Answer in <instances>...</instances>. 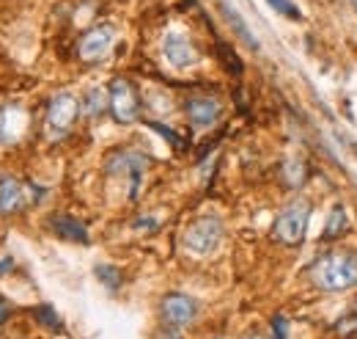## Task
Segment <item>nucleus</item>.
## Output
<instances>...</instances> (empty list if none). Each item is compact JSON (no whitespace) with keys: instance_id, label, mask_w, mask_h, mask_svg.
I'll use <instances>...</instances> for the list:
<instances>
[{"instance_id":"nucleus-8","label":"nucleus","mask_w":357,"mask_h":339,"mask_svg":"<svg viewBox=\"0 0 357 339\" xmlns=\"http://www.w3.org/2000/svg\"><path fill=\"white\" fill-rule=\"evenodd\" d=\"M163 55H165L168 64L176 66V69H187V66H192V64L198 61V52H195L192 41H190L184 33H178V30H171V33L163 39Z\"/></svg>"},{"instance_id":"nucleus-25","label":"nucleus","mask_w":357,"mask_h":339,"mask_svg":"<svg viewBox=\"0 0 357 339\" xmlns=\"http://www.w3.org/2000/svg\"><path fill=\"white\" fill-rule=\"evenodd\" d=\"M8 312H11V304H8L6 298H0V323L8 318Z\"/></svg>"},{"instance_id":"nucleus-24","label":"nucleus","mask_w":357,"mask_h":339,"mask_svg":"<svg viewBox=\"0 0 357 339\" xmlns=\"http://www.w3.org/2000/svg\"><path fill=\"white\" fill-rule=\"evenodd\" d=\"M11 268H14V260H11V257H3V260H0V276L8 273Z\"/></svg>"},{"instance_id":"nucleus-26","label":"nucleus","mask_w":357,"mask_h":339,"mask_svg":"<svg viewBox=\"0 0 357 339\" xmlns=\"http://www.w3.org/2000/svg\"><path fill=\"white\" fill-rule=\"evenodd\" d=\"M245 339H264V337H261V334H247Z\"/></svg>"},{"instance_id":"nucleus-21","label":"nucleus","mask_w":357,"mask_h":339,"mask_svg":"<svg viewBox=\"0 0 357 339\" xmlns=\"http://www.w3.org/2000/svg\"><path fill=\"white\" fill-rule=\"evenodd\" d=\"M289 337V320L283 315L272 318V339H286Z\"/></svg>"},{"instance_id":"nucleus-13","label":"nucleus","mask_w":357,"mask_h":339,"mask_svg":"<svg viewBox=\"0 0 357 339\" xmlns=\"http://www.w3.org/2000/svg\"><path fill=\"white\" fill-rule=\"evenodd\" d=\"M22 204H25L22 185H19L14 177H0V213H3V215L17 213Z\"/></svg>"},{"instance_id":"nucleus-18","label":"nucleus","mask_w":357,"mask_h":339,"mask_svg":"<svg viewBox=\"0 0 357 339\" xmlns=\"http://www.w3.org/2000/svg\"><path fill=\"white\" fill-rule=\"evenodd\" d=\"M217 47H220V58H223V64H225V66H228V72H231V75H236V77H239V75H242V69H245V66H242V61H239V58H236V52H234V50H231V47H225V44H223V41H220V44H217Z\"/></svg>"},{"instance_id":"nucleus-23","label":"nucleus","mask_w":357,"mask_h":339,"mask_svg":"<svg viewBox=\"0 0 357 339\" xmlns=\"http://www.w3.org/2000/svg\"><path fill=\"white\" fill-rule=\"evenodd\" d=\"M132 226H135L138 232H154V229H157V218H138Z\"/></svg>"},{"instance_id":"nucleus-14","label":"nucleus","mask_w":357,"mask_h":339,"mask_svg":"<svg viewBox=\"0 0 357 339\" xmlns=\"http://www.w3.org/2000/svg\"><path fill=\"white\" fill-rule=\"evenodd\" d=\"M347 210H344V204H336L333 210H330V215H327V224H325V232H322V240H336V238H341L344 232H347Z\"/></svg>"},{"instance_id":"nucleus-4","label":"nucleus","mask_w":357,"mask_h":339,"mask_svg":"<svg viewBox=\"0 0 357 339\" xmlns=\"http://www.w3.org/2000/svg\"><path fill=\"white\" fill-rule=\"evenodd\" d=\"M108 99H110V110H113L116 122L130 124V122L138 119V108H141V105H138V94H135V88H132L130 80L116 77V80L110 83Z\"/></svg>"},{"instance_id":"nucleus-6","label":"nucleus","mask_w":357,"mask_h":339,"mask_svg":"<svg viewBox=\"0 0 357 339\" xmlns=\"http://www.w3.org/2000/svg\"><path fill=\"white\" fill-rule=\"evenodd\" d=\"M195 315H198V304H195L190 296H184V293H171V296L163 298V320H165L168 326H174V329H187V326H192Z\"/></svg>"},{"instance_id":"nucleus-11","label":"nucleus","mask_w":357,"mask_h":339,"mask_svg":"<svg viewBox=\"0 0 357 339\" xmlns=\"http://www.w3.org/2000/svg\"><path fill=\"white\" fill-rule=\"evenodd\" d=\"M50 229L58 235V238H63V240H72V243H88V229H85V224L83 221H77V218H72V215H52L50 218Z\"/></svg>"},{"instance_id":"nucleus-10","label":"nucleus","mask_w":357,"mask_h":339,"mask_svg":"<svg viewBox=\"0 0 357 339\" xmlns=\"http://www.w3.org/2000/svg\"><path fill=\"white\" fill-rule=\"evenodd\" d=\"M220 113H223V105L214 97L201 94V97H190L187 99V116H190V122L195 127H212L220 119Z\"/></svg>"},{"instance_id":"nucleus-17","label":"nucleus","mask_w":357,"mask_h":339,"mask_svg":"<svg viewBox=\"0 0 357 339\" xmlns=\"http://www.w3.org/2000/svg\"><path fill=\"white\" fill-rule=\"evenodd\" d=\"M33 315H36V320L41 323V326H47V329H61V320H58V312L50 307V304H41V307H36L33 309Z\"/></svg>"},{"instance_id":"nucleus-22","label":"nucleus","mask_w":357,"mask_h":339,"mask_svg":"<svg viewBox=\"0 0 357 339\" xmlns=\"http://www.w3.org/2000/svg\"><path fill=\"white\" fill-rule=\"evenodd\" d=\"M286 171H289V182H292V188H297V185L305 180V174H303V163H297V160H292V163L286 166Z\"/></svg>"},{"instance_id":"nucleus-2","label":"nucleus","mask_w":357,"mask_h":339,"mask_svg":"<svg viewBox=\"0 0 357 339\" xmlns=\"http://www.w3.org/2000/svg\"><path fill=\"white\" fill-rule=\"evenodd\" d=\"M308 221H311V204L297 199L292 202L272 224V235L278 243L283 246H300L305 240V232H308Z\"/></svg>"},{"instance_id":"nucleus-3","label":"nucleus","mask_w":357,"mask_h":339,"mask_svg":"<svg viewBox=\"0 0 357 339\" xmlns=\"http://www.w3.org/2000/svg\"><path fill=\"white\" fill-rule=\"evenodd\" d=\"M223 240V221L214 215H203L198 221H192L184 232V249L192 257H206L212 254Z\"/></svg>"},{"instance_id":"nucleus-1","label":"nucleus","mask_w":357,"mask_h":339,"mask_svg":"<svg viewBox=\"0 0 357 339\" xmlns=\"http://www.w3.org/2000/svg\"><path fill=\"white\" fill-rule=\"evenodd\" d=\"M311 279L325 293H344L357 287V254L338 249L325 257H319L311 265Z\"/></svg>"},{"instance_id":"nucleus-12","label":"nucleus","mask_w":357,"mask_h":339,"mask_svg":"<svg viewBox=\"0 0 357 339\" xmlns=\"http://www.w3.org/2000/svg\"><path fill=\"white\" fill-rule=\"evenodd\" d=\"M220 11H223L225 22L234 28V33H236V36H239V39H242V41H245L250 50H256V52H258V50H261V41L253 36V30H250V25L245 22V17H242V14H239V11H236L231 3H220Z\"/></svg>"},{"instance_id":"nucleus-16","label":"nucleus","mask_w":357,"mask_h":339,"mask_svg":"<svg viewBox=\"0 0 357 339\" xmlns=\"http://www.w3.org/2000/svg\"><path fill=\"white\" fill-rule=\"evenodd\" d=\"M105 99H108V97H105L102 88H91L88 97H85V108H83L85 116H99V113L105 110Z\"/></svg>"},{"instance_id":"nucleus-27","label":"nucleus","mask_w":357,"mask_h":339,"mask_svg":"<svg viewBox=\"0 0 357 339\" xmlns=\"http://www.w3.org/2000/svg\"><path fill=\"white\" fill-rule=\"evenodd\" d=\"M355 3H357V0H355Z\"/></svg>"},{"instance_id":"nucleus-5","label":"nucleus","mask_w":357,"mask_h":339,"mask_svg":"<svg viewBox=\"0 0 357 339\" xmlns=\"http://www.w3.org/2000/svg\"><path fill=\"white\" fill-rule=\"evenodd\" d=\"M77 113H80L77 97L69 94V91H61V94L52 97V102H50V108H47V124H50V130L63 133V130H69V127L74 124Z\"/></svg>"},{"instance_id":"nucleus-20","label":"nucleus","mask_w":357,"mask_h":339,"mask_svg":"<svg viewBox=\"0 0 357 339\" xmlns=\"http://www.w3.org/2000/svg\"><path fill=\"white\" fill-rule=\"evenodd\" d=\"M149 127H152L154 133H160L163 138H168V144H171V146H176V149H181V146H184V144H181V135H178V133H174L171 127H165V124H160V122H149Z\"/></svg>"},{"instance_id":"nucleus-7","label":"nucleus","mask_w":357,"mask_h":339,"mask_svg":"<svg viewBox=\"0 0 357 339\" xmlns=\"http://www.w3.org/2000/svg\"><path fill=\"white\" fill-rule=\"evenodd\" d=\"M113 41H116V30H113L110 25H96V28H91V30L80 39V58H85V61H99V58H105V55L110 52Z\"/></svg>"},{"instance_id":"nucleus-15","label":"nucleus","mask_w":357,"mask_h":339,"mask_svg":"<svg viewBox=\"0 0 357 339\" xmlns=\"http://www.w3.org/2000/svg\"><path fill=\"white\" fill-rule=\"evenodd\" d=\"M96 279H99L108 290H119V287H121V273H119V268H113V265H96Z\"/></svg>"},{"instance_id":"nucleus-19","label":"nucleus","mask_w":357,"mask_h":339,"mask_svg":"<svg viewBox=\"0 0 357 339\" xmlns=\"http://www.w3.org/2000/svg\"><path fill=\"white\" fill-rule=\"evenodd\" d=\"M267 3H269V8H275L278 14H283V17L294 19V22H300V19H303V11H300L292 0H267Z\"/></svg>"},{"instance_id":"nucleus-9","label":"nucleus","mask_w":357,"mask_h":339,"mask_svg":"<svg viewBox=\"0 0 357 339\" xmlns=\"http://www.w3.org/2000/svg\"><path fill=\"white\" fill-rule=\"evenodd\" d=\"M146 157L141 155V152H121L119 157H113L110 160V171H121V174H127L130 177V199H135L138 196V191H141V182H143V171H146Z\"/></svg>"}]
</instances>
